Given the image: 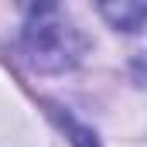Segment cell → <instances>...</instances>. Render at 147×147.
I'll return each mask as SVG.
<instances>
[{"label":"cell","instance_id":"obj_1","mask_svg":"<svg viewBox=\"0 0 147 147\" xmlns=\"http://www.w3.org/2000/svg\"><path fill=\"white\" fill-rule=\"evenodd\" d=\"M24 51H28L34 69H41V72H62V69L75 65V58L82 55V38L75 34L69 24L34 17V24L24 34Z\"/></svg>","mask_w":147,"mask_h":147},{"label":"cell","instance_id":"obj_2","mask_svg":"<svg viewBox=\"0 0 147 147\" xmlns=\"http://www.w3.org/2000/svg\"><path fill=\"white\" fill-rule=\"evenodd\" d=\"M96 3L116 31H140L147 24V0H96Z\"/></svg>","mask_w":147,"mask_h":147},{"label":"cell","instance_id":"obj_3","mask_svg":"<svg viewBox=\"0 0 147 147\" xmlns=\"http://www.w3.org/2000/svg\"><path fill=\"white\" fill-rule=\"evenodd\" d=\"M17 7H21L24 14H31V17H45V14L55 7V0H17Z\"/></svg>","mask_w":147,"mask_h":147},{"label":"cell","instance_id":"obj_4","mask_svg":"<svg viewBox=\"0 0 147 147\" xmlns=\"http://www.w3.org/2000/svg\"><path fill=\"white\" fill-rule=\"evenodd\" d=\"M140 69H144V75H147V58H140Z\"/></svg>","mask_w":147,"mask_h":147}]
</instances>
